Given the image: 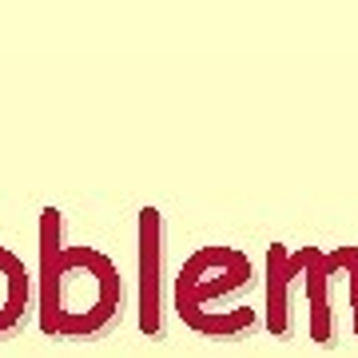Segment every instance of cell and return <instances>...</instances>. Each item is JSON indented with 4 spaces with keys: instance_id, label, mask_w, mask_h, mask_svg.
Wrapping results in <instances>:
<instances>
[{
    "instance_id": "1",
    "label": "cell",
    "mask_w": 358,
    "mask_h": 358,
    "mask_svg": "<svg viewBox=\"0 0 358 358\" xmlns=\"http://www.w3.org/2000/svg\"><path fill=\"white\" fill-rule=\"evenodd\" d=\"M124 279L96 247L60 243V211H44L40 231V331L48 338L92 343L120 322Z\"/></svg>"
},
{
    "instance_id": "2",
    "label": "cell",
    "mask_w": 358,
    "mask_h": 358,
    "mask_svg": "<svg viewBox=\"0 0 358 358\" xmlns=\"http://www.w3.org/2000/svg\"><path fill=\"white\" fill-rule=\"evenodd\" d=\"M247 282H251L247 255L231 251V247H203V251H195L176 279V303H179L183 322H192L199 331L207 319V307L235 291H243Z\"/></svg>"
},
{
    "instance_id": "3",
    "label": "cell",
    "mask_w": 358,
    "mask_h": 358,
    "mask_svg": "<svg viewBox=\"0 0 358 358\" xmlns=\"http://www.w3.org/2000/svg\"><path fill=\"white\" fill-rule=\"evenodd\" d=\"M32 315V275L24 259L0 247V338L16 334Z\"/></svg>"
}]
</instances>
